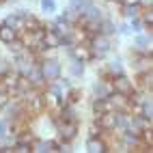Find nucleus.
<instances>
[{"instance_id": "obj_24", "label": "nucleus", "mask_w": 153, "mask_h": 153, "mask_svg": "<svg viewBox=\"0 0 153 153\" xmlns=\"http://www.w3.org/2000/svg\"><path fill=\"white\" fill-rule=\"evenodd\" d=\"M127 22H129V28H131V35L142 33V30H145V22L140 19V15H138V17H131V19H127Z\"/></svg>"}, {"instance_id": "obj_27", "label": "nucleus", "mask_w": 153, "mask_h": 153, "mask_svg": "<svg viewBox=\"0 0 153 153\" xmlns=\"http://www.w3.org/2000/svg\"><path fill=\"white\" fill-rule=\"evenodd\" d=\"M7 136H9V121L4 117H0V142H4Z\"/></svg>"}, {"instance_id": "obj_20", "label": "nucleus", "mask_w": 153, "mask_h": 153, "mask_svg": "<svg viewBox=\"0 0 153 153\" xmlns=\"http://www.w3.org/2000/svg\"><path fill=\"white\" fill-rule=\"evenodd\" d=\"M82 95H84V93H82V91H80L76 84L71 86L69 91H65V97H67V101H69V104H74V106H78L80 101H82Z\"/></svg>"}, {"instance_id": "obj_22", "label": "nucleus", "mask_w": 153, "mask_h": 153, "mask_svg": "<svg viewBox=\"0 0 153 153\" xmlns=\"http://www.w3.org/2000/svg\"><path fill=\"white\" fill-rule=\"evenodd\" d=\"M39 9L43 11V15H54L58 11L56 0H39Z\"/></svg>"}, {"instance_id": "obj_5", "label": "nucleus", "mask_w": 153, "mask_h": 153, "mask_svg": "<svg viewBox=\"0 0 153 153\" xmlns=\"http://www.w3.org/2000/svg\"><path fill=\"white\" fill-rule=\"evenodd\" d=\"M104 63V71H106V76L112 80L114 76H121V74H127V67H125V60L121 58L119 54H108L106 60H101Z\"/></svg>"}, {"instance_id": "obj_16", "label": "nucleus", "mask_w": 153, "mask_h": 153, "mask_svg": "<svg viewBox=\"0 0 153 153\" xmlns=\"http://www.w3.org/2000/svg\"><path fill=\"white\" fill-rule=\"evenodd\" d=\"M110 110V101L108 99H97V97H91V114L93 117H99L104 112Z\"/></svg>"}, {"instance_id": "obj_23", "label": "nucleus", "mask_w": 153, "mask_h": 153, "mask_svg": "<svg viewBox=\"0 0 153 153\" xmlns=\"http://www.w3.org/2000/svg\"><path fill=\"white\" fill-rule=\"evenodd\" d=\"M140 19L145 22V30L153 28V9H142L140 11Z\"/></svg>"}, {"instance_id": "obj_26", "label": "nucleus", "mask_w": 153, "mask_h": 153, "mask_svg": "<svg viewBox=\"0 0 153 153\" xmlns=\"http://www.w3.org/2000/svg\"><path fill=\"white\" fill-rule=\"evenodd\" d=\"M56 82H58V86L63 88V91H69L71 86L76 84V80H74V78H69V76H67V78H63V76H60V78L56 80Z\"/></svg>"}, {"instance_id": "obj_6", "label": "nucleus", "mask_w": 153, "mask_h": 153, "mask_svg": "<svg viewBox=\"0 0 153 153\" xmlns=\"http://www.w3.org/2000/svg\"><path fill=\"white\" fill-rule=\"evenodd\" d=\"M151 45H153L151 30H142V33H136L134 35V41H131L129 50H134V52H142V54H151Z\"/></svg>"}, {"instance_id": "obj_12", "label": "nucleus", "mask_w": 153, "mask_h": 153, "mask_svg": "<svg viewBox=\"0 0 153 153\" xmlns=\"http://www.w3.org/2000/svg\"><path fill=\"white\" fill-rule=\"evenodd\" d=\"M30 151H35V153H52V151H56V140H50V138H35Z\"/></svg>"}, {"instance_id": "obj_17", "label": "nucleus", "mask_w": 153, "mask_h": 153, "mask_svg": "<svg viewBox=\"0 0 153 153\" xmlns=\"http://www.w3.org/2000/svg\"><path fill=\"white\" fill-rule=\"evenodd\" d=\"M86 151H88V153H106V151H108V145H106L99 136L86 138Z\"/></svg>"}, {"instance_id": "obj_8", "label": "nucleus", "mask_w": 153, "mask_h": 153, "mask_svg": "<svg viewBox=\"0 0 153 153\" xmlns=\"http://www.w3.org/2000/svg\"><path fill=\"white\" fill-rule=\"evenodd\" d=\"M56 117L60 121H74V123H82V117H80V112H78V106L74 104H65V106H60L56 110Z\"/></svg>"}, {"instance_id": "obj_32", "label": "nucleus", "mask_w": 153, "mask_h": 153, "mask_svg": "<svg viewBox=\"0 0 153 153\" xmlns=\"http://www.w3.org/2000/svg\"><path fill=\"white\" fill-rule=\"evenodd\" d=\"M7 4H17V0H7Z\"/></svg>"}, {"instance_id": "obj_3", "label": "nucleus", "mask_w": 153, "mask_h": 153, "mask_svg": "<svg viewBox=\"0 0 153 153\" xmlns=\"http://www.w3.org/2000/svg\"><path fill=\"white\" fill-rule=\"evenodd\" d=\"M56 131V140H67V142H76V138L80 136V123H74V121H60L54 127Z\"/></svg>"}, {"instance_id": "obj_2", "label": "nucleus", "mask_w": 153, "mask_h": 153, "mask_svg": "<svg viewBox=\"0 0 153 153\" xmlns=\"http://www.w3.org/2000/svg\"><path fill=\"white\" fill-rule=\"evenodd\" d=\"M39 67H41L45 84L54 82V80H58L63 76V63H60V58H41L39 60Z\"/></svg>"}, {"instance_id": "obj_4", "label": "nucleus", "mask_w": 153, "mask_h": 153, "mask_svg": "<svg viewBox=\"0 0 153 153\" xmlns=\"http://www.w3.org/2000/svg\"><path fill=\"white\" fill-rule=\"evenodd\" d=\"M110 86H112V93H119V95H125V97H129L136 91L134 80H131V76H127V74L114 76L110 80Z\"/></svg>"}, {"instance_id": "obj_18", "label": "nucleus", "mask_w": 153, "mask_h": 153, "mask_svg": "<svg viewBox=\"0 0 153 153\" xmlns=\"http://www.w3.org/2000/svg\"><path fill=\"white\" fill-rule=\"evenodd\" d=\"M17 37V33L11 28V26H7V24H2L0 22V43H9V41H13V39Z\"/></svg>"}, {"instance_id": "obj_7", "label": "nucleus", "mask_w": 153, "mask_h": 153, "mask_svg": "<svg viewBox=\"0 0 153 153\" xmlns=\"http://www.w3.org/2000/svg\"><path fill=\"white\" fill-rule=\"evenodd\" d=\"M110 93H112L110 80L95 78V82L91 84V97H97V99H108V95H110Z\"/></svg>"}, {"instance_id": "obj_25", "label": "nucleus", "mask_w": 153, "mask_h": 153, "mask_svg": "<svg viewBox=\"0 0 153 153\" xmlns=\"http://www.w3.org/2000/svg\"><path fill=\"white\" fill-rule=\"evenodd\" d=\"M117 37H131V28H129L127 19H123V22L117 24Z\"/></svg>"}, {"instance_id": "obj_28", "label": "nucleus", "mask_w": 153, "mask_h": 153, "mask_svg": "<svg viewBox=\"0 0 153 153\" xmlns=\"http://www.w3.org/2000/svg\"><path fill=\"white\" fill-rule=\"evenodd\" d=\"M99 134H101V127L97 125L95 119H91V127H88V136H86V138H95V136H99Z\"/></svg>"}, {"instance_id": "obj_11", "label": "nucleus", "mask_w": 153, "mask_h": 153, "mask_svg": "<svg viewBox=\"0 0 153 153\" xmlns=\"http://www.w3.org/2000/svg\"><path fill=\"white\" fill-rule=\"evenodd\" d=\"M67 69H69V78L82 80L84 74H86V63H84V60H80V58H71L69 65H67Z\"/></svg>"}, {"instance_id": "obj_29", "label": "nucleus", "mask_w": 153, "mask_h": 153, "mask_svg": "<svg viewBox=\"0 0 153 153\" xmlns=\"http://www.w3.org/2000/svg\"><path fill=\"white\" fill-rule=\"evenodd\" d=\"M84 4H86V0H69V7L74 9V11L80 15L82 13V9H84Z\"/></svg>"}, {"instance_id": "obj_13", "label": "nucleus", "mask_w": 153, "mask_h": 153, "mask_svg": "<svg viewBox=\"0 0 153 153\" xmlns=\"http://www.w3.org/2000/svg\"><path fill=\"white\" fill-rule=\"evenodd\" d=\"M28 82L33 84V86H37V88H45V80H43V74H41V67H39V63H35L33 65V69L28 71Z\"/></svg>"}, {"instance_id": "obj_14", "label": "nucleus", "mask_w": 153, "mask_h": 153, "mask_svg": "<svg viewBox=\"0 0 153 153\" xmlns=\"http://www.w3.org/2000/svg\"><path fill=\"white\" fill-rule=\"evenodd\" d=\"M99 33L106 35V37H117V22H114L112 15H106L99 22Z\"/></svg>"}, {"instance_id": "obj_19", "label": "nucleus", "mask_w": 153, "mask_h": 153, "mask_svg": "<svg viewBox=\"0 0 153 153\" xmlns=\"http://www.w3.org/2000/svg\"><path fill=\"white\" fill-rule=\"evenodd\" d=\"M56 15H58L60 19H63V22L71 24V26H76V24H78V13H76L71 7H65L63 11H60V13H56Z\"/></svg>"}, {"instance_id": "obj_31", "label": "nucleus", "mask_w": 153, "mask_h": 153, "mask_svg": "<svg viewBox=\"0 0 153 153\" xmlns=\"http://www.w3.org/2000/svg\"><path fill=\"white\" fill-rule=\"evenodd\" d=\"M140 9H153V0H138Z\"/></svg>"}, {"instance_id": "obj_10", "label": "nucleus", "mask_w": 153, "mask_h": 153, "mask_svg": "<svg viewBox=\"0 0 153 153\" xmlns=\"http://www.w3.org/2000/svg\"><path fill=\"white\" fill-rule=\"evenodd\" d=\"M0 22H2V24H7V26H11V28L15 30L17 35L26 33V22H24V19L17 15V11H11L9 15H4L2 19H0Z\"/></svg>"}, {"instance_id": "obj_15", "label": "nucleus", "mask_w": 153, "mask_h": 153, "mask_svg": "<svg viewBox=\"0 0 153 153\" xmlns=\"http://www.w3.org/2000/svg\"><path fill=\"white\" fill-rule=\"evenodd\" d=\"M142 9L136 4V2H127V4H121L119 7V15L123 19H131V17H138Z\"/></svg>"}, {"instance_id": "obj_9", "label": "nucleus", "mask_w": 153, "mask_h": 153, "mask_svg": "<svg viewBox=\"0 0 153 153\" xmlns=\"http://www.w3.org/2000/svg\"><path fill=\"white\" fill-rule=\"evenodd\" d=\"M108 101H110V110H114V112H131L129 97H125V95L110 93L108 95Z\"/></svg>"}, {"instance_id": "obj_21", "label": "nucleus", "mask_w": 153, "mask_h": 153, "mask_svg": "<svg viewBox=\"0 0 153 153\" xmlns=\"http://www.w3.org/2000/svg\"><path fill=\"white\" fill-rule=\"evenodd\" d=\"M138 114H140V117H145V119H151V121H153V99H151V97H147V99L140 104Z\"/></svg>"}, {"instance_id": "obj_1", "label": "nucleus", "mask_w": 153, "mask_h": 153, "mask_svg": "<svg viewBox=\"0 0 153 153\" xmlns=\"http://www.w3.org/2000/svg\"><path fill=\"white\" fill-rule=\"evenodd\" d=\"M86 45H88V50H91V56H93L91 63H99V60H106L108 54H112V52L117 50V39L97 33V35H91V37H88Z\"/></svg>"}, {"instance_id": "obj_30", "label": "nucleus", "mask_w": 153, "mask_h": 153, "mask_svg": "<svg viewBox=\"0 0 153 153\" xmlns=\"http://www.w3.org/2000/svg\"><path fill=\"white\" fill-rule=\"evenodd\" d=\"M9 99H11V95H9V93H4V91H0V110H2V106L7 104Z\"/></svg>"}]
</instances>
